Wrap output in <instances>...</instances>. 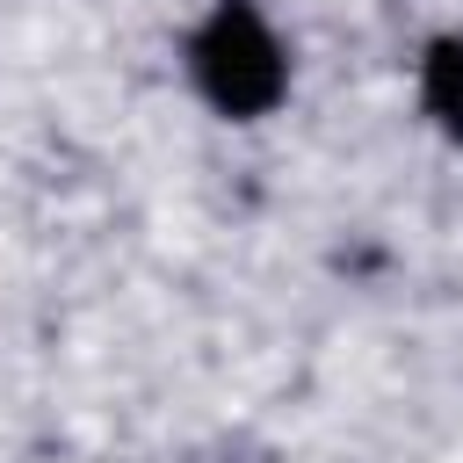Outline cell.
I'll return each instance as SVG.
<instances>
[{"label":"cell","mask_w":463,"mask_h":463,"mask_svg":"<svg viewBox=\"0 0 463 463\" xmlns=\"http://www.w3.org/2000/svg\"><path fill=\"white\" fill-rule=\"evenodd\" d=\"M195 72H203L210 101L232 109V116H260V109H275V94H282V51H275V36L260 29V14L239 7V0H224V7L210 14L203 43H195Z\"/></svg>","instance_id":"cell-1"},{"label":"cell","mask_w":463,"mask_h":463,"mask_svg":"<svg viewBox=\"0 0 463 463\" xmlns=\"http://www.w3.org/2000/svg\"><path fill=\"white\" fill-rule=\"evenodd\" d=\"M427 109L441 116V130L463 137V43H434L427 51Z\"/></svg>","instance_id":"cell-2"}]
</instances>
